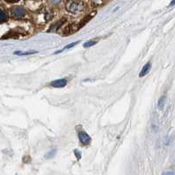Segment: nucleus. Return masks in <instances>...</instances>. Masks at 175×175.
<instances>
[{
  "label": "nucleus",
  "instance_id": "1",
  "mask_svg": "<svg viewBox=\"0 0 175 175\" xmlns=\"http://www.w3.org/2000/svg\"><path fill=\"white\" fill-rule=\"evenodd\" d=\"M65 7L69 13L73 14H79L83 11L85 5L82 0H67Z\"/></svg>",
  "mask_w": 175,
  "mask_h": 175
},
{
  "label": "nucleus",
  "instance_id": "2",
  "mask_svg": "<svg viewBox=\"0 0 175 175\" xmlns=\"http://www.w3.org/2000/svg\"><path fill=\"white\" fill-rule=\"evenodd\" d=\"M11 13H12V16L15 18H20L23 17L25 13H26V11L24 8L22 7H20V6H15L13 7L12 11H11Z\"/></svg>",
  "mask_w": 175,
  "mask_h": 175
},
{
  "label": "nucleus",
  "instance_id": "3",
  "mask_svg": "<svg viewBox=\"0 0 175 175\" xmlns=\"http://www.w3.org/2000/svg\"><path fill=\"white\" fill-rule=\"evenodd\" d=\"M79 137L81 143L84 145H87L91 143V137L85 132H79Z\"/></svg>",
  "mask_w": 175,
  "mask_h": 175
},
{
  "label": "nucleus",
  "instance_id": "4",
  "mask_svg": "<svg viewBox=\"0 0 175 175\" xmlns=\"http://www.w3.org/2000/svg\"><path fill=\"white\" fill-rule=\"evenodd\" d=\"M66 84H67V80L66 79H57V80H55V81H53L51 83V86L56 88H61L65 86Z\"/></svg>",
  "mask_w": 175,
  "mask_h": 175
},
{
  "label": "nucleus",
  "instance_id": "5",
  "mask_svg": "<svg viewBox=\"0 0 175 175\" xmlns=\"http://www.w3.org/2000/svg\"><path fill=\"white\" fill-rule=\"evenodd\" d=\"M151 68H152V64H151V63H148V64H146L144 65L143 67V69H142V70H141V72H140V74H139V77L140 78H143V77H144L146 74L150 71V69H151Z\"/></svg>",
  "mask_w": 175,
  "mask_h": 175
},
{
  "label": "nucleus",
  "instance_id": "6",
  "mask_svg": "<svg viewBox=\"0 0 175 175\" xmlns=\"http://www.w3.org/2000/svg\"><path fill=\"white\" fill-rule=\"evenodd\" d=\"M7 13H6V12H5V10L3 9V8H1V12H0V21L3 23V22H5L7 20Z\"/></svg>",
  "mask_w": 175,
  "mask_h": 175
},
{
  "label": "nucleus",
  "instance_id": "7",
  "mask_svg": "<svg viewBox=\"0 0 175 175\" xmlns=\"http://www.w3.org/2000/svg\"><path fill=\"white\" fill-rule=\"evenodd\" d=\"M34 53H37V51H26V52H22V51H15L14 54L18 55H33Z\"/></svg>",
  "mask_w": 175,
  "mask_h": 175
},
{
  "label": "nucleus",
  "instance_id": "8",
  "mask_svg": "<svg viewBox=\"0 0 175 175\" xmlns=\"http://www.w3.org/2000/svg\"><path fill=\"white\" fill-rule=\"evenodd\" d=\"M106 0H91V3L93 6H100L104 5Z\"/></svg>",
  "mask_w": 175,
  "mask_h": 175
},
{
  "label": "nucleus",
  "instance_id": "9",
  "mask_svg": "<svg viewBox=\"0 0 175 175\" xmlns=\"http://www.w3.org/2000/svg\"><path fill=\"white\" fill-rule=\"evenodd\" d=\"M79 42H73V43H71V44H69V45H67V46H65L63 49H61V50L57 51V52H55V54H58V53H60V52H62V51L65 50V49H71V48H73L75 45H77L78 43H79Z\"/></svg>",
  "mask_w": 175,
  "mask_h": 175
},
{
  "label": "nucleus",
  "instance_id": "10",
  "mask_svg": "<svg viewBox=\"0 0 175 175\" xmlns=\"http://www.w3.org/2000/svg\"><path fill=\"white\" fill-rule=\"evenodd\" d=\"M165 102H166V96H163L162 98H160V100H158V103H157V106L159 108H162L164 105H165Z\"/></svg>",
  "mask_w": 175,
  "mask_h": 175
},
{
  "label": "nucleus",
  "instance_id": "11",
  "mask_svg": "<svg viewBox=\"0 0 175 175\" xmlns=\"http://www.w3.org/2000/svg\"><path fill=\"white\" fill-rule=\"evenodd\" d=\"M96 44V42H94V41H90V42H85V44H84V47L85 48H89V47H92L93 45H95Z\"/></svg>",
  "mask_w": 175,
  "mask_h": 175
},
{
  "label": "nucleus",
  "instance_id": "12",
  "mask_svg": "<svg viewBox=\"0 0 175 175\" xmlns=\"http://www.w3.org/2000/svg\"><path fill=\"white\" fill-rule=\"evenodd\" d=\"M55 150H52L51 152H49V153H47L46 154V157L47 158H51V157H53L55 156Z\"/></svg>",
  "mask_w": 175,
  "mask_h": 175
},
{
  "label": "nucleus",
  "instance_id": "13",
  "mask_svg": "<svg viewBox=\"0 0 175 175\" xmlns=\"http://www.w3.org/2000/svg\"><path fill=\"white\" fill-rule=\"evenodd\" d=\"M74 153H75L76 157H78V159H80V158H81V152H79V151L76 150V151H74Z\"/></svg>",
  "mask_w": 175,
  "mask_h": 175
},
{
  "label": "nucleus",
  "instance_id": "14",
  "mask_svg": "<svg viewBox=\"0 0 175 175\" xmlns=\"http://www.w3.org/2000/svg\"><path fill=\"white\" fill-rule=\"evenodd\" d=\"M163 175H174V173H173L172 172H165Z\"/></svg>",
  "mask_w": 175,
  "mask_h": 175
},
{
  "label": "nucleus",
  "instance_id": "15",
  "mask_svg": "<svg viewBox=\"0 0 175 175\" xmlns=\"http://www.w3.org/2000/svg\"><path fill=\"white\" fill-rule=\"evenodd\" d=\"M51 1H52L53 3H55V4H57V3H59V2H60L61 0H51Z\"/></svg>",
  "mask_w": 175,
  "mask_h": 175
},
{
  "label": "nucleus",
  "instance_id": "16",
  "mask_svg": "<svg viewBox=\"0 0 175 175\" xmlns=\"http://www.w3.org/2000/svg\"><path fill=\"white\" fill-rule=\"evenodd\" d=\"M175 4V0H172V3H171L170 4V5L171 6H172V5H173Z\"/></svg>",
  "mask_w": 175,
  "mask_h": 175
},
{
  "label": "nucleus",
  "instance_id": "17",
  "mask_svg": "<svg viewBox=\"0 0 175 175\" xmlns=\"http://www.w3.org/2000/svg\"><path fill=\"white\" fill-rule=\"evenodd\" d=\"M7 1H9V2H16V1H18V0H7Z\"/></svg>",
  "mask_w": 175,
  "mask_h": 175
}]
</instances>
